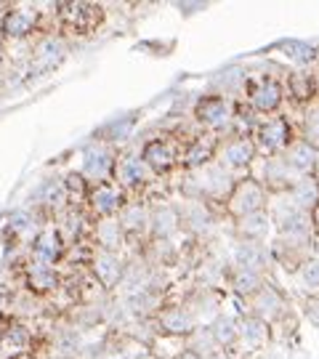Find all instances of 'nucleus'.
Listing matches in <instances>:
<instances>
[{"label": "nucleus", "mask_w": 319, "mask_h": 359, "mask_svg": "<svg viewBox=\"0 0 319 359\" xmlns=\"http://www.w3.org/2000/svg\"><path fill=\"white\" fill-rule=\"evenodd\" d=\"M61 14H64V19L69 21L72 27H78V30H91L94 19H96V11L91 6H82V3H67L61 8Z\"/></svg>", "instance_id": "obj_1"}, {"label": "nucleus", "mask_w": 319, "mask_h": 359, "mask_svg": "<svg viewBox=\"0 0 319 359\" xmlns=\"http://www.w3.org/2000/svg\"><path fill=\"white\" fill-rule=\"evenodd\" d=\"M261 202H263V195H261V186L256 181H245V184L237 189V208L242 213L258 210Z\"/></svg>", "instance_id": "obj_2"}, {"label": "nucleus", "mask_w": 319, "mask_h": 359, "mask_svg": "<svg viewBox=\"0 0 319 359\" xmlns=\"http://www.w3.org/2000/svg\"><path fill=\"white\" fill-rule=\"evenodd\" d=\"M32 27H35V14L32 11H11L6 17V32L14 35V38L27 35Z\"/></svg>", "instance_id": "obj_3"}, {"label": "nucleus", "mask_w": 319, "mask_h": 359, "mask_svg": "<svg viewBox=\"0 0 319 359\" xmlns=\"http://www.w3.org/2000/svg\"><path fill=\"white\" fill-rule=\"evenodd\" d=\"M199 118L205 122H210V125H221L223 120L229 118V107H226V101L221 99H205L199 104Z\"/></svg>", "instance_id": "obj_4"}, {"label": "nucleus", "mask_w": 319, "mask_h": 359, "mask_svg": "<svg viewBox=\"0 0 319 359\" xmlns=\"http://www.w3.org/2000/svg\"><path fill=\"white\" fill-rule=\"evenodd\" d=\"M85 173L88 176H104L109 171V155L104 149H88L85 152Z\"/></svg>", "instance_id": "obj_5"}, {"label": "nucleus", "mask_w": 319, "mask_h": 359, "mask_svg": "<svg viewBox=\"0 0 319 359\" xmlns=\"http://www.w3.org/2000/svg\"><path fill=\"white\" fill-rule=\"evenodd\" d=\"M35 256H38L43 263L56 261V256H59V239H56V235H40V237L35 239Z\"/></svg>", "instance_id": "obj_6"}, {"label": "nucleus", "mask_w": 319, "mask_h": 359, "mask_svg": "<svg viewBox=\"0 0 319 359\" xmlns=\"http://www.w3.org/2000/svg\"><path fill=\"white\" fill-rule=\"evenodd\" d=\"M96 274L104 285H115L120 279V263L118 259H112V256H99L96 259Z\"/></svg>", "instance_id": "obj_7"}, {"label": "nucleus", "mask_w": 319, "mask_h": 359, "mask_svg": "<svg viewBox=\"0 0 319 359\" xmlns=\"http://www.w3.org/2000/svg\"><path fill=\"white\" fill-rule=\"evenodd\" d=\"M261 139H263V144H266L269 149H277V146H282V144L287 141V128H285V122L277 120V122L266 125V128L261 131Z\"/></svg>", "instance_id": "obj_8"}, {"label": "nucleus", "mask_w": 319, "mask_h": 359, "mask_svg": "<svg viewBox=\"0 0 319 359\" xmlns=\"http://www.w3.org/2000/svg\"><path fill=\"white\" fill-rule=\"evenodd\" d=\"M279 104V88L274 85V83H266L263 88H258V94L253 96V107L256 109H274Z\"/></svg>", "instance_id": "obj_9"}, {"label": "nucleus", "mask_w": 319, "mask_h": 359, "mask_svg": "<svg viewBox=\"0 0 319 359\" xmlns=\"http://www.w3.org/2000/svg\"><path fill=\"white\" fill-rule=\"evenodd\" d=\"M290 165L298 168V171H309L314 165V149L309 144H296L293 152H290Z\"/></svg>", "instance_id": "obj_10"}, {"label": "nucleus", "mask_w": 319, "mask_h": 359, "mask_svg": "<svg viewBox=\"0 0 319 359\" xmlns=\"http://www.w3.org/2000/svg\"><path fill=\"white\" fill-rule=\"evenodd\" d=\"M144 157H146V162H149L152 168H157V171L170 165V152H168L162 144H149L146 152H144Z\"/></svg>", "instance_id": "obj_11"}, {"label": "nucleus", "mask_w": 319, "mask_h": 359, "mask_svg": "<svg viewBox=\"0 0 319 359\" xmlns=\"http://www.w3.org/2000/svg\"><path fill=\"white\" fill-rule=\"evenodd\" d=\"M245 340L250 349H258L261 343L266 340V325L258 322V319H248L245 322Z\"/></svg>", "instance_id": "obj_12"}, {"label": "nucleus", "mask_w": 319, "mask_h": 359, "mask_svg": "<svg viewBox=\"0 0 319 359\" xmlns=\"http://www.w3.org/2000/svg\"><path fill=\"white\" fill-rule=\"evenodd\" d=\"M296 199H298L303 208H309V205H314L319 199V189H317V184L311 179H303L296 186Z\"/></svg>", "instance_id": "obj_13"}, {"label": "nucleus", "mask_w": 319, "mask_h": 359, "mask_svg": "<svg viewBox=\"0 0 319 359\" xmlns=\"http://www.w3.org/2000/svg\"><path fill=\"white\" fill-rule=\"evenodd\" d=\"M226 157H229L232 165H245V162H250V157H253V146L248 141H237V144H232L226 149Z\"/></svg>", "instance_id": "obj_14"}, {"label": "nucleus", "mask_w": 319, "mask_h": 359, "mask_svg": "<svg viewBox=\"0 0 319 359\" xmlns=\"http://www.w3.org/2000/svg\"><path fill=\"white\" fill-rule=\"evenodd\" d=\"M30 285H32L35 290H48V287L54 285V272H51L45 263H38V266L32 269V274H30Z\"/></svg>", "instance_id": "obj_15"}, {"label": "nucleus", "mask_w": 319, "mask_h": 359, "mask_svg": "<svg viewBox=\"0 0 319 359\" xmlns=\"http://www.w3.org/2000/svg\"><path fill=\"white\" fill-rule=\"evenodd\" d=\"M118 205H120V197L109 186H101L99 192H96V208H99L101 213H112Z\"/></svg>", "instance_id": "obj_16"}, {"label": "nucleus", "mask_w": 319, "mask_h": 359, "mask_svg": "<svg viewBox=\"0 0 319 359\" xmlns=\"http://www.w3.org/2000/svg\"><path fill=\"white\" fill-rule=\"evenodd\" d=\"M213 333H216V340L223 343V346H229V343L237 340V327H234L229 319H219L216 327H213Z\"/></svg>", "instance_id": "obj_17"}, {"label": "nucleus", "mask_w": 319, "mask_h": 359, "mask_svg": "<svg viewBox=\"0 0 319 359\" xmlns=\"http://www.w3.org/2000/svg\"><path fill=\"white\" fill-rule=\"evenodd\" d=\"M162 322H165V327H168V330H173V333H186V330L192 327L189 317H186V314H181V312H165Z\"/></svg>", "instance_id": "obj_18"}, {"label": "nucleus", "mask_w": 319, "mask_h": 359, "mask_svg": "<svg viewBox=\"0 0 319 359\" xmlns=\"http://www.w3.org/2000/svg\"><path fill=\"white\" fill-rule=\"evenodd\" d=\"M239 263H245V266H261L263 263V250H261L258 245H242L239 248Z\"/></svg>", "instance_id": "obj_19"}, {"label": "nucleus", "mask_w": 319, "mask_h": 359, "mask_svg": "<svg viewBox=\"0 0 319 359\" xmlns=\"http://www.w3.org/2000/svg\"><path fill=\"white\" fill-rule=\"evenodd\" d=\"M282 229L290 232V235H306L309 232V219L300 216V213H290V219L287 216L282 219Z\"/></svg>", "instance_id": "obj_20"}, {"label": "nucleus", "mask_w": 319, "mask_h": 359, "mask_svg": "<svg viewBox=\"0 0 319 359\" xmlns=\"http://www.w3.org/2000/svg\"><path fill=\"white\" fill-rule=\"evenodd\" d=\"M120 173H122V179L125 181H139L141 179V160L136 157H131V160H125L122 162V168H120Z\"/></svg>", "instance_id": "obj_21"}, {"label": "nucleus", "mask_w": 319, "mask_h": 359, "mask_svg": "<svg viewBox=\"0 0 319 359\" xmlns=\"http://www.w3.org/2000/svg\"><path fill=\"white\" fill-rule=\"evenodd\" d=\"M303 282H306V287H311V290H317L319 287V261L306 263V269H303Z\"/></svg>", "instance_id": "obj_22"}, {"label": "nucleus", "mask_w": 319, "mask_h": 359, "mask_svg": "<svg viewBox=\"0 0 319 359\" xmlns=\"http://www.w3.org/2000/svg\"><path fill=\"white\" fill-rule=\"evenodd\" d=\"M59 56H61L59 43H43V48H40V59L45 61V64H54Z\"/></svg>", "instance_id": "obj_23"}, {"label": "nucleus", "mask_w": 319, "mask_h": 359, "mask_svg": "<svg viewBox=\"0 0 319 359\" xmlns=\"http://www.w3.org/2000/svg\"><path fill=\"white\" fill-rule=\"evenodd\" d=\"M6 338H8V343H11V346H27L30 336H27V330H24V327H11Z\"/></svg>", "instance_id": "obj_24"}, {"label": "nucleus", "mask_w": 319, "mask_h": 359, "mask_svg": "<svg viewBox=\"0 0 319 359\" xmlns=\"http://www.w3.org/2000/svg\"><path fill=\"white\" fill-rule=\"evenodd\" d=\"M287 54H293V56L300 61L309 59V56H314V51H311L309 45H303V43H290V45H287Z\"/></svg>", "instance_id": "obj_25"}, {"label": "nucleus", "mask_w": 319, "mask_h": 359, "mask_svg": "<svg viewBox=\"0 0 319 359\" xmlns=\"http://www.w3.org/2000/svg\"><path fill=\"white\" fill-rule=\"evenodd\" d=\"M122 224L133 229V226H139V224H144V213H141L139 208H133V210H128V216L122 219Z\"/></svg>", "instance_id": "obj_26"}, {"label": "nucleus", "mask_w": 319, "mask_h": 359, "mask_svg": "<svg viewBox=\"0 0 319 359\" xmlns=\"http://www.w3.org/2000/svg\"><path fill=\"white\" fill-rule=\"evenodd\" d=\"M237 287L239 290H253V287H256V277H253V274H239Z\"/></svg>", "instance_id": "obj_27"}, {"label": "nucleus", "mask_w": 319, "mask_h": 359, "mask_svg": "<svg viewBox=\"0 0 319 359\" xmlns=\"http://www.w3.org/2000/svg\"><path fill=\"white\" fill-rule=\"evenodd\" d=\"M170 224H173V219H170V213H168V210L157 216V229L160 232H162V226H165V229H170Z\"/></svg>", "instance_id": "obj_28"}, {"label": "nucleus", "mask_w": 319, "mask_h": 359, "mask_svg": "<svg viewBox=\"0 0 319 359\" xmlns=\"http://www.w3.org/2000/svg\"><path fill=\"white\" fill-rule=\"evenodd\" d=\"M48 202H54V205H59V202H61V192H59V186L48 192Z\"/></svg>", "instance_id": "obj_29"}, {"label": "nucleus", "mask_w": 319, "mask_h": 359, "mask_svg": "<svg viewBox=\"0 0 319 359\" xmlns=\"http://www.w3.org/2000/svg\"><path fill=\"white\" fill-rule=\"evenodd\" d=\"M67 184H69V186H72V189H82V181L78 179V176H69V179H67Z\"/></svg>", "instance_id": "obj_30"}, {"label": "nucleus", "mask_w": 319, "mask_h": 359, "mask_svg": "<svg viewBox=\"0 0 319 359\" xmlns=\"http://www.w3.org/2000/svg\"><path fill=\"white\" fill-rule=\"evenodd\" d=\"M181 359H197V357H195V354H184Z\"/></svg>", "instance_id": "obj_31"}, {"label": "nucleus", "mask_w": 319, "mask_h": 359, "mask_svg": "<svg viewBox=\"0 0 319 359\" xmlns=\"http://www.w3.org/2000/svg\"><path fill=\"white\" fill-rule=\"evenodd\" d=\"M213 359H226V357H213Z\"/></svg>", "instance_id": "obj_32"}, {"label": "nucleus", "mask_w": 319, "mask_h": 359, "mask_svg": "<svg viewBox=\"0 0 319 359\" xmlns=\"http://www.w3.org/2000/svg\"><path fill=\"white\" fill-rule=\"evenodd\" d=\"M317 216H319V210H317Z\"/></svg>", "instance_id": "obj_33"}]
</instances>
